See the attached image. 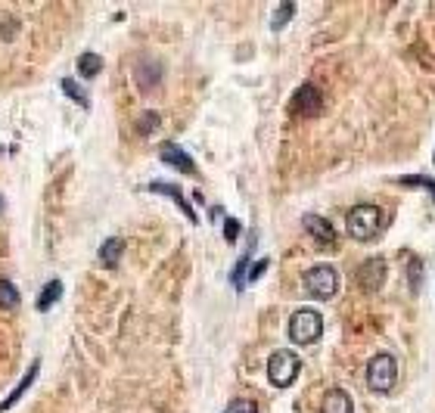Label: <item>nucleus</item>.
<instances>
[{
  "mask_svg": "<svg viewBox=\"0 0 435 413\" xmlns=\"http://www.w3.org/2000/svg\"><path fill=\"white\" fill-rule=\"evenodd\" d=\"M38 370H40V360H34V364H32V370H28V373H25V376H22V382H19V386H16V388H13V392H10V395H7V398L0 401V413H7V410H10V407H13V404H16V401H19V398H22V395H25V388H28V386H32V382H34V376H38Z\"/></svg>",
  "mask_w": 435,
  "mask_h": 413,
  "instance_id": "9b49d317",
  "label": "nucleus"
},
{
  "mask_svg": "<svg viewBox=\"0 0 435 413\" xmlns=\"http://www.w3.org/2000/svg\"><path fill=\"white\" fill-rule=\"evenodd\" d=\"M62 90H66V94H69V96H72V100H75V103H78V106H84V109H87V106H90V100H87V94H84V90H81V88H78V84H75V81H72V78H66V81H62Z\"/></svg>",
  "mask_w": 435,
  "mask_h": 413,
  "instance_id": "6ab92c4d",
  "label": "nucleus"
},
{
  "mask_svg": "<svg viewBox=\"0 0 435 413\" xmlns=\"http://www.w3.org/2000/svg\"><path fill=\"white\" fill-rule=\"evenodd\" d=\"M159 159L165 165H174V168H181V171H187V174H196V162L184 152L181 146H174V143H162V149H159Z\"/></svg>",
  "mask_w": 435,
  "mask_h": 413,
  "instance_id": "1a4fd4ad",
  "label": "nucleus"
},
{
  "mask_svg": "<svg viewBox=\"0 0 435 413\" xmlns=\"http://www.w3.org/2000/svg\"><path fill=\"white\" fill-rule=\"evenodd\" d=\"M156 124H159V116H156V112H143L140 116V134H149Z\"/></svg>",
  "mask_w": 435,
  "mask_h": 413,
  "instance_id": "4be33fe9",
  "label": "nucleus"
},
{
  "mask_svg": "<svg viewBox=\"0 0 435 413\" xmlns=\"http://www.w3.org/2000/svg\"><path fill=\"white\" fill-rule=\"evenodd\" d=\"M0 211H3V199H0Z\"/></svg>",
  "mask_w": 435,
  "mask_h": 413,
  "instance_id": "393cba45",
  "label": "nucleus"
},
{
  "mask_svg": "<svg viewBox=\"0 0 435 413\" xmlns=\"http://www.w3.org/2000/svg\"><path fill=\"white\" fill-rule=\"evenodd\" d=\"M301 286H305L308 295L327 302V298H333L336 289H339V274H336V267H330V265H317L301 277Z\"/></svg>",
  "mask_w": 435,
  "mask_h": 413,
  "instance_id": "20e7f679",
  "label": "nucleus"
},
{
  "mask_svg": "<svg viewBox=\"0 0 435 413\" xmlns=\"http://www.w3.org/2000/svg\"><path fill=\"white\" fill-rule=\"evenodd\" d=\"M100 68H103V56H97V53H81L78 56V72L84 75V78L100 75Z\"/></svg>",
  "mask_w": 435,
  "mask_h": 413,
  "instance_id": "2eb2a0df",
  "label": "nucleus"
},
{
  "mask_svg": "<svg viewBox=\"0 0 435 413\" xmlns=\"http://www.w3.org/2000/svg\"><path fill=\"white\" fill-rule=\"evenodd\" d=\"M236 237H240V221H236V217H227V221H224V239L234 243Z\"/></svg>",
  "mask_w": 435,
  "mask_h": 413,
  "instance_id": "412c9836",
  "label": "nucleus"
},
{
  "mask_svg": "<svg viewBox=\"0 0 435 413\" xmlns=\"http://www.w3.org/2000/svg\"><path fill=\"white\" fill-rule=\"evenodd\" d=\"M60 295H62V283H60V280H50V283L40 289V295H38V311H50Z\"/></svg>",
  "mask_w": 435,
  "mask_h": 413,
  "instance_id": "4468645a",
  "label": "nucleus"
},
{
  "mask_svg": "<svg viewBox=\"0 0 435 413\" xmlns=\"http://www.w3.org/2000/svg\"><path fill=\"white\" fill-rule=\"evenodd\" d=\"M249 255H252V252H246V255H243L240 261H236L234 274H230V283H234L236 289H243V286H246V280H249V274H246V267H249Z\"/></svg>",
  "mask_w": 435,
  "mask_h": 413,
  "instance_id": "f3484780",
  "label": "nucleus"
},
{
  "mask_svg": "<svg viewBox=\"0 0 435 413\" xmlns=\"http://www.w3.org/2000/svg\"><path fill=\"white\" fill-rule=\"evenodd\" d=\"M299 370H301V360H299V354H293V351H274L268 360V379L274 382L277 388L293 386Z\"/></svg>",
  "mask_w": 435,
  "mask_h": 413,
  "instance_id": "39448f33",
  "label": "nucleus"
},
{
  "mask_svg": "<svg viewBox=\"0 0 435 413\" xmlns=\"http://www.w3.org/2000/svg\"><path fill=\"white\" fill-rule=\"evenodd\" d=\"M345 227H348V237L351 239H358V243H370V239L380 237V230H382V211L370 202L355 205L345 217Z\"/></svg>",
  "mask_w": 435,
  "mask_h": 413,
  "instance_id": "f257e3e1",
  "label": "nucleus"
},
{
  "mask_svg": "<svg viewBox=\"0 0 435 413\" xmlns=\"http://www.w3.org/2000/svg\"><path fill=\"white\" fill-rule=\"evenodd\" d=\"M395 379H398L395 358H392V354H386V351L373 354V358H370V364H367V386H370V392L386 395L388 388L395 386Z\"/></svg>",
  "mask_w": 435,
  "mask_h": 413,
  "instance_id": "7ed1b4c3",
  "label": "nucleus"
},
{
  "mask_svg": "<svg viewBox=\"0 0 435 413\" xmlns=\"http://www.w3.org/2000/svg\"><path fill=\"white\" fill-rule=\"evenodd\" d=\"M19 305V289L10 280H0V308H16Z\"/></svg>",
  "mask_w": 435,
  "mask_h": 413,
  "instance_id": "dca6fc26",
  "label": "nucleus"
},
{
  "mask_svg": "<svg viewBox=\"0 0 435 413\" xmlns=\"http://www.w3.org/2000/svg\"><path fill=\"white\" fill-rule=\"evenodd\" d=\"M323 332V317L311 308H299V311L289 317V339L295 345H311V342L321 339Z\"/></svg>",
  "mask_w": 435,
  "mask_h": 413,
  "instance_id": "f03ea898",
  "label": "nucleus"
},
{
  "mask_svg": "<svg viewBox=\"0 0 435 413\" xmlns=\"http://www.w3.org/2000/svg\"><path fill=\"white\" fill-rule=\"evenodd\" d=\"M264 271H268V258H261L258 265H252V271H249V283H255V280H258Z\"/></svg>",
  "mask_w": 435,
  "mask_h": 413,
  "instance_id": "5701e85b",
  "label": "nucleus"
},
{
  "mask_svg": "<svg viewBox=\"0 0 435 413\" xmlns=\"http://www.w3.org/2000/svg\"><path fill=\"white\" fill-rule=\"evenodd\" d=\"M386 274H388V265L382 258H367L358 267V286H361V292H380L382 283H386Z\"/></svg>",
  "mask_w": 435,
  "mask_h": 413,
  "instance_id": "423d86ee",
  "label": "nucleus"
},
{
  "mask_svg": "<svg viewBox=\"0 0 435 413\" xmlns=\"http://www.w3.org/2000/svg\"><path fill=\"white\" fill-rule=\"evenodd\" d=\"M305 227H308V233L323 245V249L336 245V227L327 221V217H321V215H305Z\"/></svg>",
  "mask_w": 435,
  "mask_h": 413,
  "instance_id": "6e6552de",
  "label": "nucleus"
},
{
  "mask_svg": "<svg viewBox=\"0 0 435 413\" xmlns=\"http://www.w3.org/2000/svg\"><path fill=\"white\" fill-rule=\"evenodd\" d=\"M321 90L314 88V84H305V88H299L295 90V96H293V112L295 116H305V118H311V116H317L321 112Z\"/></svg>",
  "mask_w": 435,
  "mask_h": 413,
  "instance_id": "0eeeda50",
  "label": "nucleus"
},
{
  "mask_svg": "<svg viewBox=\"0 0 435 413\" xmlns=\"http://www.w3.org/2000/svg\"><path fill=\"white\" fill-rule=\"evenodd\" d=\"M121 252H125V243L121 239H106V243L100 245V261L106 267H119V261H121Z\"/></svg>",
  "mask_w": 435,
  "mask_h": 413,
  "instance_id": "ddd939ff",
  "label": "nucleus"
},
{
  "mask_svg": "<svg viewBox=\"0 0 435 413\" xmlns=\"http://www.w3.org/2000/svg\"><path fill=\"white\" fill-rule=\"evenodd\" d=\"M149 190H153V193H165V196H171L174 202L181 205V211H184V215H187L190 221L196 224V211H193V209H190V205H187V199H184V193L177 190V187H174V183H162V181H153V183H149Z\"/></svg>",
  "mask_w": 435,
  "mask_h": 413,
  "instance_id": "f8f14e48",
  "label": "nucleus"
},
{
  "mask_svg": "<svg viewBox=\"0 0 435 413\" xmlns=\"http://www.w3.org/2000/svg\"><path fill=\"white\" fill-rule=\"evenodd\" d=\"M293 13H295L293 3H280V7L274 10V19H271V28H274V31H280V28L286 25L289 19H293Z\"/></svg>",
  "mask_w": 435,
  "mask_h": 413,
  "instance_id": "a211bd4d",
  "label": "nucleus"
},
{
  "mask_svg": "<svg viewBox=\"0 0 435 413\" xmlns=\"http://www.w3.org/2000/svg\"><path fill=\"white\" fill-rule=\"evenodd\" d=\"M224 413H258V404H255V401H249V398H234Z\"/></svg>",
  "mask_w": 435,
  "mask_h": 413,
  "instance_id": "aec40b11",
  "label": "nucleus"
},
{
  "mask_svg": "<svg viewBox=\"0 0 435 413\" xmlns=\"http://www.w3.org/2000/svg\"><path fill=\"white\" fill-rule=\"evenodd\" d=\"M321 413H355V404H351L345 388H333V392H327V398H323Z\"/></svg>",
  "mask_w": 435,
  "mask_h": 413,
  "instance_id": "9d476101",
  "label": "nucleus"
},
{
  "mask_svg": "<svg viewBox=\"0 0 435 413\" xmlns=\"http://www.w3.org/2000/svg\"><path fill=\"white\" fill-rule=\"evenodd\" d=\"M401 183H423V187H429V190H432V196H435V181H426V177H404Z\"/></svg>",
  "mask_w": 435,
  "mask_h": 413,
  "instance_id": "b1692460",
  "label": "nucleus"
}]
</instances>
